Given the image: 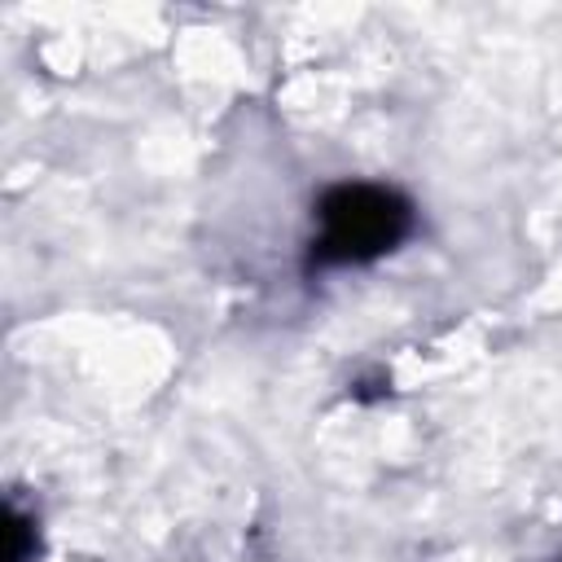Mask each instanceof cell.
<instances>
[{"label":"cell","instance_id":"obj_1","mask_svg":"<svg viewBox=\"0 0 562 562\" xmlns=\"http://www.w3.org/2000/svg\"><path fill=\"white\" fill-rule=\"evenodd\" d=\"M417 233V202L386 180H334L312 202V233L303 241L307 272L369 268L395 255Z\"/></svg>","mask_w":562,"mask_h":562}]
</instances>
